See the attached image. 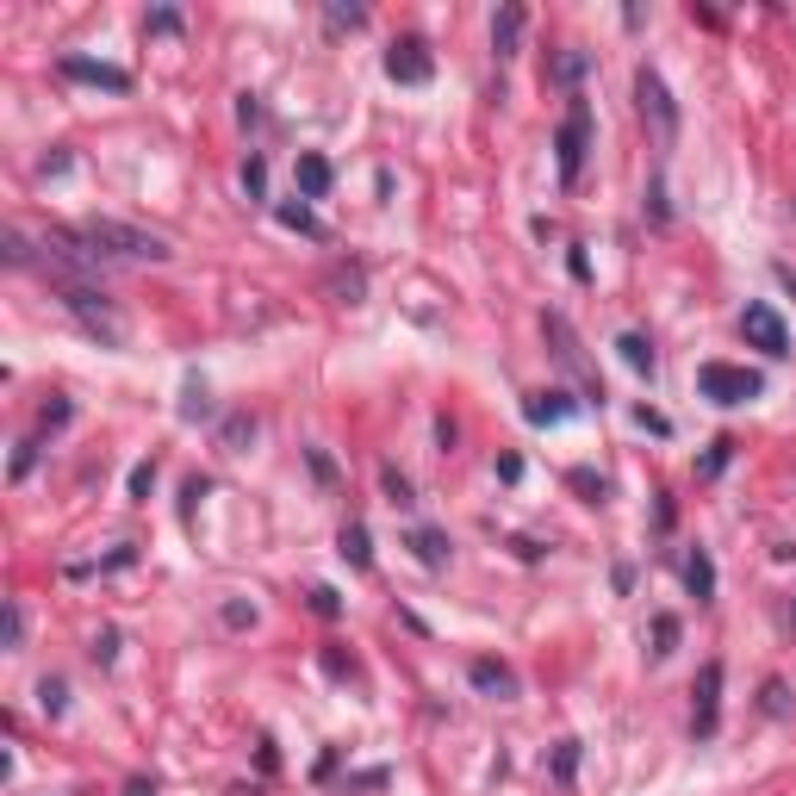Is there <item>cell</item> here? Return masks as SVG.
I'll return each instance as SVG.
<instances>
[{"mask_svg":"<svg viewBox=\"0 0 796 796\" xmlns=\"http://www.w3.org/2000/svg\"><path fill=\"white\" fill-rule=\"evenodd\" d=\"M75 231L94 249V262H168V255H175L156 231H137L125 218H81Z\"/></svg>","mask_w":796,"mask_h":796,"instance_id":"obj_1","label":"cell"},{"mask_svg":"<svg viewBox=\"0 0 796 796\" xmlns=\"http://www.w3.org/2000/svg\"><path fill=\"white\" fill-rule=\"evenodd\" d=\"M542 336H548V349H554V361H560V374L579 386V405H597V411H604V380H597V361L585 355L579 330L566 324V311H542Z\"/></svg>","mask_w":796,"mask_h":796,"instance_id":"obj_2","label":"cell"},{"mask_svg":"<svg viewBox=\"0 0 796 796\" xmlns=\"http://www.w3.org/2000/svg\"><path fill=\"white\" fill-rule=\"evenodd\" d=\"M50 293L69 305V318L88 330V336H100L106 349H119L125 343V324H119V311H112V299L94 287V280H50Z\"/></svg>","mask_w":796,"mask_h":796,"instance_id":"obj_3","label":"cell"},{"mask_svg":"<svg viewBox=\"0 0 796 796\" xmlns=\"http://www.w3.org/2000/svg\"><path fill=\"white\" fill-rule=\"evenodd\" d=\"M585 156H591V100H585V94H566V119H560V131H554V168H560V187H579Z\"/></svg>","mask_w":796,"mask_h":796,"instance_id":"obj_4","label":"cell"},{"mask_svg":"<svg viewBox=\"0 0 796 796\" xmlns=\"http://www.w3.org/2000/svg\"><path fill=\"white\" fill-rule=\"evenodd\" d=\"M635 106H641V119L653 125V144L660 150H672L678 144V100H672V88L660 81V69H635Z\"/></svg>","mask_w":796,"mask_h":796,"instance_id":"obj_5","label":"cell"},{"mask_svg":"<svg viewBox=\"0 0 796 796\" xmlns=\"http://www.w3.org/2000/svg\"><path fill=\"white\" fill-rule=\"evenodd\" d=\"M697 392L709 398V405H753V398L765 392V380L753 374V367H734V361H703L697 367Z\"/></svg>","mask_w":796,"mask_h":796,"instance_id":"obj_6","label":"cell"},{"mask_svg":"<svg viewBox=\"0 0 796 796\" xmlns=\"http://www.w3.org/2000/svg\"><path fill=\"white\" fill-rule=\"evenodd\" d=\"M716 728H722V660H703L691 685V734L716 741Z\"/></svg>","mask_w":796,"mask_h":796,"instance_id":"obj_7","label":"cell"},{"mask_svg":"<svg viewBox=\"0 0 796 796\" xmlns=\"http://www.w3.org/2000/svg\"><path fill=\"white\" fill-rule=\"evenodd\" d=\"M386 81H398V88H430L436 81V56L423 38H392L386 44Z\"/></svg>","mask_w":796,"mask_h":796,"instance_id":"obj_8","label":"cell"},{"mask_svg":"<svg viewBox=\"0 0 796 796\" xmlns=\"http://www.w3.org/2000/svg\"><path fill=\"white\" fill-rule=\"evenodd\" d=\"M741 336H747V349H759V355H790V330H784V318L765 299H753L747 311H741Z\"/></svg>","mask_w":796,"mask_h":796,"instance_id":"obj_9","label":"cell"},{"mask_svg":"<svg viewBox=\"0 0 796 796\" xmlns=\"http://www.w3.org/2000/svg\"><path fill=\"white\" fill-rule=\"evenodd\" d=\"M56 69H63V81H81V88L131 94V75L119 63H94V56H81V50H63V56H56Z\"/></svg>","mask_w":796,"mask_h":796,"instance_id":"obj_10","label":"cell"},{"mask_svg":"<svg viewBox=\"0 0 796 796\" xmlns=\"http://www.w3.org/2000/svg\"><path fill=\"white\" fill-rule=\"evenodd\" d=\"M585 405L573 392H560V386H548V392H529L523 398V417L535 423V430H554V423H566V417H579Z\"/></svg>","mask_w":796,"mask_h":796,"instance_id":"obj_11","label":"cell"},{"mask_svg":"<svg viewBox=\"0 0 796 796\" xmlns=\"http://www.w3.org/2000/svg\"><path fill=\"white\" fill-rule=\"evenodd\" d=\"M467 685H473L479 697L510 703V697H517V672H510L504 660H492V653H479V660H467Z\"/></svg>","mask_w":796,"mask_h":796,"instance_id":"obj_12","label":"cell"},{"mask_svg":"<svg viewBox=\"0 0 796 796\" xmlns=\"http://www.w3.org/2000/svg\"><path fill=\"white\" fill-rule=\"evenodd\" d=\"M293 187H299V199H324V193L336 187V168H330V156H318V150H299V162H293Z\"/></svg>","mask_w":796,"mask_h":796,"instance_id":"obj_13","label":"cell"},{"mask_svg":"<svg viewBox=\"0 0 796 796\" xmlns=\"http://www.w3.org/2000/svg\"><path fill=\"white\" fill-rule=\"evenodd\" d=\"M523 25H529V13L517 7V0H504V7H498V19H492V56H498V63H510V56H517V44H523Z\"/></svg>","mask_w":796,"mask_h":796,"instance_id":"obj_14","label":"cell"},{"mask_svg":"<svg viewBox=\"0 0 796 796\" xmlns=\"http://www.w3.org/2000/svg\"><path fill=\"white\" fill-rule=\"evenodd\" d=\"M405 548L417 554V566H430V573H442V566H448V554H454V542H448L442 529H430V523L405 529Z\"/></svg>","mask_w":796,"mask_h":796,"instance_id":"obj_15","label":"cell"},{"mask_svg":"<svg viewBox=\"0 0 796 796\" xmlns=\"http://www.w3.org/2000/svg\"><path fill=\"white\" fill-rule=\"evenodd\" d=\"M585 75H591V50H579V44L554 50V63H548V81H554V88L579 94V81H585Z\"/></svg>","mask_w":796,"mask_h":796,"instance_id":"obj_16","label":"cell"},{"mask_svg":"<svg viewBox=\"0 0 796 796\" xmlns=\"http://www.w3.org/2000/svg\"><path fill=\"white\" fill-rule=\"evenodd\" d=\"M685 591L697 597V604H716V560H709V548L685 554Z\"/></svg>","mask_w":796,"mask_h":796,"instance_id":"obj_17","label":"cell"},{"mask_svg":"<svg viewBox=\"0 0 796 796\" xmlns=\"http://www.w3.org/2000/svg\"><path fill=\"white\" fill-rule=\"evenodd\" d=\"M336 554H343L355 573H367V566H374V535H367V523H343V535H336Z\"/></svg>","mask_w":796,"mask_h":796,"instance_id":"obj_18","label":"cell"},{"mask_svg":"<svg viewBox=\"0 0 796 796\" xmlns=\"http://www.w3.org/2000/svg\"><path fill=\"white\" fill-rule=\"evenodd\" d=\"M274 218L287 224V231H299V237H318V243H324V224H318V212H311V199H299V193H293L287 206H274Z\"/></svg>","mask_w":796,"mask_h":796,"instance_id":"obj_19","label":"cell"},{"mask_svg":"<svg viewBox=\"0 0 796 796\" xmlns=\"http://www.w3.org/2000/svg\"><path fill=\"white\" fill-rule=\"evenodd\" d=\"M616 355L629 361L635 374H647V380H653V367H660V355H653V343H647L641 330H622V336H616Z\"/></svg>","mask_w":796,"mask_h":796,"instance_id":"obj_20","label":"cell"},{"mask_svg":"<svg viewBox=\"0 0 796 796\" xmlns=\"http://www.w3.org/2000/svg\"><path fill=\"white\" fill-rule=\"evenodd\" d=\"M380 492H386V504H392V510H411V504H417V486H411V479L398 473L392 461H380Z\"/></svg>","mask_w":796,"mask_h":796,"instance_id":"obj_21","label":"cell"},{"mask_svg":"<svg viewBox=\"0 0 796 796\" xmlns=\"http://www.w3.org/2000/svg\"><path fill=\"white\" fill-rule=\"evenodd\" d=\"M181 423H199V417H212V398H206V380L199 374H187V386H181Z\"/></svg>","mask_w":796,"mask_h":796,"instance_id":"obj_22","label":"cell"},{"mask_svg":"<svg viewBox=\"0 0 796 796\" xmlns=\"http://www.w3.org/2000/svg\"><path fill=\"white\" fill-rule=\"evenodd\" d=\"M324 25H330V32H361L367 7H355V0H324Z\"/></svg>","mask_w":796,"mask_h":796,"instance_id":"obj_23","label":"cell"},{"mask_svg":"<svg viewBox=\"0 0 796 796\" xmlns=\"http://www.w3.org/2000/svg\"><path fill=\"white\" fill-rule=\"evenodd\" d=\"M566 486H573L585 504H610V479L591 473V467H573V473H566Z\"/></svg>","mask_w":796,"mask_h":796,"instance_id":"obj_24","label":"cell"},{"mask_svg":"<svg viewBox=\"0 0 796 796\" xmlns=\"http://www.w3.org/2000/svg\"><path fill=\"white\" fill-rule=\"evenodd\" d=\"M38 709H44V716L56 722V716H63V709H69V685H63V678H38Z\"/></svg>","mask_w":796,"mask_h":796,"instance_id":"obj_25","label":"cell"},{"mask_svg":"<svg viewBox=\"0 0 796 796\" xmlns=\"http://www.w3.org/2000/svg\"><path fill=\"white\" fill-rule=\"evenodd\" d=\"M144 32H150V38H181V32H187V13H181V7H156V13L144 19Z\"/></svg>","mask_w":796,"mask_h":796,"instance_id":"obj_26","label":"cell"},{"mask_svg":"<svg viewBox=\"0 0 796 796\" xmlns=\"http://www.w3.org/2000/svg\"><path fill=\"white\" fill-rule=\"evenodd\" d=\"M0 243H7V249H0V255H7V268H32V262H38V255H32V237H25L19 224H7V237H0Z\"/></svg>","mask_w":796,"mask_h":796,"instance_id":"obj_27","label":"cell"},{"mask_svg":"<svg viewBox=\"0 0 796 796\" xmlns=\"http://www.w3.org/2000/svg\"><path fill=\"white\" fill-rule=\"evenodd\" d=\"M150 492H156V461H137L131 479H125V498L131 504H150Z\"/></svg>","mask_w":796,"mask_h":796,"instance_id":"obj_28","label":"cell"},{"mask_svg":"<svg viewBox=\"0 0 796 796\" xmlns=\"http://www.w3.org/2000/svg\"><path fill=\"white\" fill-rule=\"evenodd\" d=\"M579 753H585L579 741H560V747H554V765H548L554 784H573V778H579Z\"/></svg>","mask_w":796,"mask_h":796,"instance_id":"obj_29","label":"cell"},{"mask_svg":"<svg viewBox=\"0 0 796 796\" xmlns=\"http://www.w3.org/2000/svg\"><path fill=\"white\" fill-rule=\"evenodd\" d=\"M672 647H678V616L660 610V616H653V660H666Z\"/></svg>","mask_w":796,"mask_h":796,"instance_id":"obj_30","label":"cell"},{"mask_svg":"<svg viewBox=\"0 0 796 796\" xmlns=\"http://www.w3.org/2000/svg\"><path fill=\"white\" fill-rule=\"evenodd\" d=\"M759 709H765V716H790V685H784V678H765V685H759Z\"/></svg>","mask_w":796,"mask_h":796,"instance_id":"obj_31","label":"cell"},{"mask_svg":"<svg viewBox=\"0 0 796 796\" xmlns=\"http://www.w3.org/2000/svg\"><path fill=\"white\" fill-rule=\"evenodd\" d=\"M728 461H734V436H716V442H709V454L697 461V473H703V479H716Z\"/></svg>","mask_w":796,"mask_h":796,"instance_id":"obj_32","label":"cell"},{"mask_svg":"<svg viewBox=\"0 0 796 796\" xmlns=\"http://www.w3.org/2000/svg\"><path fill=\"white\" fill-rule=\"evenodd\" d=\"M305 467H311V479H318L324 492H336V479H343V473H336V461H330L324 448H305Z\"/></svg>","mask_w":796,"mask_h":796,"instance_id":"obj_33","label":"cell"},{"mask_svg":"<svg viewBox=\"0 0 796 796\" xmlns=\"http://www.w3.org/2000/svg\"><path fill=\"white\" fill-rule=\"evenodd\" d=\"M32 467H38V436H25V442L13 448V467H7V479L19 486V479H32Z\"/></svg>","mask_w":796,"mask_h":796,"instance_id":"obj_34","label":"cell"},{"mask_svg":"<svg viewBox=\"0 0 796 796\" xmlns=\"http://www.w3.org/2000/svg\"><path fill=\"white\" fill-rule=\"evenodd\" d=\"M330 293H343V299L355 305V299L367 293V274H361V268H336V274H330Z\"/></svg>","mask_w":796,"mask_h":796,"instance_id":"obj_35","label":"cell"},{"mask_svg":"<svg viewBox=\"0 0 796 796\" xmlns=\"http://www.w3.org/2000/svg\"><path fill=\"white\" fill-rule=\"evenodd\" d=\"M255 436V417L249 411H237V417H224V448H231V454H243V442Z\"/></svg>","mask_w":796,"mask_h":796,"instance_id":"obj_36","label":"cell"},{"mask_svg":"<svg viewBox=\"0 0 796 796\" xmlns=\"http://www.w3.org/2000/svg\"><path fill=\"white\" fill-rule=\"evenodd\" d=\"M305 604L318 610L324 622H336V616H343V597H336V585H311V597H305Z\"/></svg>","mask_w":796,"mask_h":796,"instance_id":"obj_37","label":"cell"},{"mask_svg":"<svg viewBox=\"0 0 796 796\" xmlns=\"http://www.w3.org/2000/svg\"><path fill=\"white\" fill-rule=\"evenodd\" d=\"M243 193H249V199H268V162H262V156L243 162Z\"/></svg>","mask_w":796,"mask_h":796,"instance_id":"obj_38","label":"cell"},{"mask_svg":"<svg viewBox=\"0 0 796 796\" xmlns=\"http://www.w3.org/2000/svg\"><path fill=\"white\" fill-rule=\"evenodd\" d=\"M119 641H125L119 629H100L94 647H88V660H94V666H112V660H119Z\"/></svg>","mask_w":796,"mask_h":796,"instance_id":"obj_39","label":"cell"},{"mask_svg":"<svg viewBox=\"0 0 796 796\" xmlns=\"http://www.w3.org/2000/svg\"><path fill=\"white\" fill-rule=\"evenodd\" d=\"M69 417H75V405H69V398H50V405L38 411V430H63Z\"/></svg>","mask_w":796,"mask_h":796,"instance_id":"obj_40","label":"cell"},{"mask_svg":"<svg viewBox=\"0 0 796 796\" xmlns=\"http://www.w3.org/2000/svg\"><path fill=\"white\" fill-rule=\"evenodd\" d=\"M25 647V610H19V597H7V653Z\"/></svg>","mask_w":796,"mask_h":796,"instance_id":"obj_41","label":"cell"},{"mask_svg":"<svg viewBox=\"0 0 796 796\" xmlns=\"http://www.w3.org/2000/svg\"><path fill=\"white\" fill-rule=\"evenodd\" d=\"M131 560H137V542H119V548H112L106 560H94V573H125Z\"/></svg>","mask_w":796,"mask_h":796,"instance_id":"obj_42","label":"cell"},{"mask_svg":"<svg viewBox=\"0 0 796 796\" xmlns=\"http://www.w3.org/2000/svg\"><path fill=\"white\" fill-rule=\"evenodd\" d=\"M199 498H206V479H187V486H181V523H193Z\"/></svg>","mask_w":796,"mask_h":796,"instance_id":"obj_43","label":"cell"},{"mask_svg":"<svg viewBox=\"0 0 796 796\" xmlns=\"http://www.w3.org/2000/svg\"><path fill=\"white\" fill-rule=\"evenodd\" d=\"M566 274H573L579 280V287H591V262H585V249L573 243V249H566Z\"/></svg>","mask_w":796,"mask_h":796,"instance_id":"obj_44","label":"cell"},{"mask_svg":"<svg viewBox=\"0 0 796 796\" xmlns=\"http://www.w3.org/2000/svg\"><path fill=\"white\" fill-rule=\"evenodd\" d=\"M635 423H641V430H653V436H672V423L653 411V405H635Z\"/></svg>","mask_w":796,"mask_h":796,"instance_id":"obj_45","label":"cell"},{"mask_svg":"<svg viewBox=\"0 0 796 796\" xmlns=\"http://www.w3.org/2000/svg\"><path fill=\"white\" fill-rule=\"evenodd\" d=\"M324 672L330 678H355V660H349V653H336V647H324Z\"/></svg>","mask_w":796,"mask_h":796,"instance_id":"obj_46","label":"cell"},{"mask_svg":"<svg viewBox=\"0 0 796 796\" xmlns=\"http://www.w3.org/2000/svg\"><path fill=\"white\" fill-rule=\"evenodd\" d=\"M224 622H231V629H249V622H255V604H243V597H231V604H224Z\"/></svg>","mask_w":796,"mask_h":796,"instance_id":"obj_47","label":"cell"},{"mask_svg":"<svg viewBox=\"0 0 796 796\" xmlns=\"http://www.w3.org/2000/svg\"><path fill=\"white\" fill-rule=\"evenodd\" d=\"M647 212H653V224H666V218H672V206H666V187H660V181L647 187Z\"/></svg>","mask_w":796,"mask_h":796,"instance_id":"obj_48","label":"cell"},{"mask_svg":"<svg viewBox=\"0 0 796 796\" xmlns=\"http://www.w3.org/2000/svg\"><path fill=\"white\" fill-rule=\"evenodd\" d=\"M498 479H504V486H517V479H523V454H498Z\"/></svg>","mask_w":796,"mask_h":796,"instance_id":"obj_49","label":"cell"},{"mask_svg":"<svg viewBox=\"0 0 796 796\" xmlns=\"http://www.w3.org/2000/svg\"><path fill=\"white\" fill-rule=\"evenodd\" d=\"M454 442H461V430H454V417H436V448L454 454Z\"/></svg>","mask_w":796,"mask_h":796,"instance_id":"obj_50","label":"cell"},{"mask_svg":"<svg viewBox=\"0 0 796 796\" xmlns=\"http://www.w3.org/2000/svg\"><path fill=\"white\" fill-rule=\"evenodd\" d=\"M380 784H386L380 765H374V772H355V778H349V790H380Z\"/></svg>","mask_w":796,"mask_h":796,"instance_id":"obj_51","label":"cell"},{"mask_svg":"<svg viewBox=\"0 0 796 796\" xmlns=\"http://www.w3.org/2000/svg\"><path fill=\"white\" fill-rule=\"evenodd\" d=\"M63 168H69V150H50V156L38 162V175H63Z\"/></svg>","mask_w":796,"mask_h":796,"instance_id":"obj_52","label":"cell"},{"mask_svg":"<svg viewBox=\"0 0 796 796\" xmlns=\"http://www.w3.org/2000/svg\"><path fill=\"white\" fill-rule=\"evenodd\" d=\"M237 119H243V125H255V119H262V106H255V94H237Z\"/></svg>","mask_w":796,"mask_h":796,"instance_id":"obj_53","label":"cell"},{"mask_svg":"<svg viewBox=\"0 0 796 796\" xmlns=\"http://www.w3.org/2000/svg\"><path fill=\"white\" fill-rule=\"evenodd\" d=\"M610 585H616V591H629V585H635V566H629V560H616V573H610Z\"/></svg>","mask_w":796,"mask_h":796,"instance_id":"obj_54","label":"cell"},{"mask_svg":"<svg viewBox=\"0 0 796 796\" xmlns=\"http://www.w3.org/2000/svg\"><path fill=\"white\" fill-rule=\"evenodd\" d=\"M685 13H691L697 25H709V32H716V25H722V13H709V7H697V0H691V7H685Z\"/></svg>","mask_w":796,"mask_h":796,"instance_id":"obj_55","label":"cell"},{"mask_svg":"<svg viewBox=\"0 0 796 796\" xmlns=\"http://www.w3.org/2000/svg\"><path fill=\"white\" fill-rule=\"evenodd\" d=\"M125 796H156V784H150V778H131V784H125Z\"/></svg>","mask_w":796,"mask_h":796,"instance_id":"obj_56","label":"cell"},{"mask_svg":"<svg viewBox=\"0 0 796 796\" xmlns=\"http://www.w3.org/2000/svg\"><path fill=\"white\" fill-rule=\"evenodd\" d=\"M790 622H796V604H790Z\"/></svg>","mask_w":796,"mask_h":796,"instance_id":"obj_57","label":"cell"}]
</instances>
